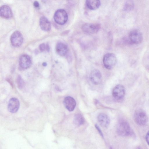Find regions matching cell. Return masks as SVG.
Segmentation results:
<instances>
[{
    "mask_svg": "<svg viewBox=\"0 0 149 149\" xmlns=\"http://www.w3.org/2000/svg\"><path fill=\"white\" fill-rule=\"evenodd\" d=\"M138 149H141L140 148H139Z\"/></svg>",
    "mask_w": 149,
    "mask_h": 149,
    "instance_id": "27",
    "label": "cell"
},
{
    "mask_svg": "<svg viewBox=\"0 0 149 149\" xmlns=\"http://www.w3.org/2000/svg\"><path fill=\"white\" fill-rule=\"evenodd\" d=\"M39 48L41 52L45 51L48 52L50 49L49 46L47 43H43L41 44L39 46Z\"/></svg>",
    "mask_w": 149,
    "mask_h": 149,
    "instance_id": "21",
    "label": "cell"
},
{
    "mask_svg": "<svg viewBox=\"0 0 149 149\" xmlns=\"http://www.w3.org/2000/svg\"><path fill=\"white\" fill-rule=\"evenodd\" d=\"M19 63V66L21 69H26L29 68L31 65V60L29 56L24 54L20 57Z\"/></svg>",
    "mask_w": 149,
    "mask_h": 149,
    "instance_id": "9",
    "label": "cell"
},
{
    "mask_svg": "<svg viewBox=\"0 0 149 149\" xmlns=\"http://www.w3.org/2000/svg\"><path fill=\"white\" fill-rule=\"evenodd\" d=\"M117 61L116 55L112 53L106 54L103 59V62L104 67L109 70L112 69L115 65Z\"/></svg>",
    "mask_w": 149,
    "mask_h": 149,
    "instance_id": "3",
    "label": "cell"
},
{
    "mask_svg": "<svg viewBox=\"0 0 149 149\" xmlns=\"http://www.w3.org/2000/svg\"><path fill=\"white\" fill-rule=\"evenodd\" d=\"M149 134L148 132L147 133L146 136V139L148 145L149 144Z\"/></svg>",
    "mask_w": 149,
    "mask_h": 149,
    "instance_id": "23",
    "label": "cell"
},
{
    "mask_svg": "<svg viewBox=\"0 0 149 149\" xmlns=\"http://www.w3.org/2000/svg\"><path fill=\"white\" fill-rule=\"evenodd\" d=\"M134 7V3L133 1L130 0L127 1L124 4L123 9L125 11H130L133 9Z\"/></svg>",
    "mask_w": 149,
    "mask_h": 149,
    "instance_id": "19",
    "label": "cell"
},
{
    "mask_svg": "<svg viewBox=\"0 0 149 149\" xmlns=\"http://www.w3.org/2000/svg\"><path fill=\"white\" fill-rule=\"evenodd\" d=\"M56 51L57 53L61 56L66 55L68 51V47L66 45L63 43L58 42L56 47Z\"/></svg>",
    "mask_w": 149,
    "mask_h": 149,
    "instance_id": "16",
    "label": "cell"
},
{
    "mask_svg": "<svg viewBox=\"0 0 149 149\" xmlns=\"http://www.w3.org/2000/svg\"><path fill=\"white\" fill-rule=\"evenodd\" d=\"M84 119L81 114L78 113L75 114L73 119L74 123L78 126L83 124L84 123Z\"/></svg>",
    "mask_w": 149,
    "mask_h": 149,
    "instance_id": "18",
    "label": "cell"
},
{
    "mask_svg": "<svg viewBox=\"0 0 149 149\" xmlns=\"http://www.w3.org/2000/svg\"><path fill=\"white\" fill-rule=\"evenodd\" d=\"M129 37L132 43L136 44L141 42L143 39L141 33L137 29L132 31L130 33Z\"/></svg>",
    "mask_w": 149,
    "mask_h": 149,
    "instance_id": "8",
    "label": "cell"
},
{
    "mask_svg": "<svg viewBox=\"0 0 149 149\" xmlns=\"http://www.w3.org/2000/svg\"><path fill=\"white\" fill-rule=\"evenodd\" d=\"M16 83L18 87L20 89H22L24 86V81L21 77L18 75L16 79Z\"/></svg>",
    "mask_w": 149,
    "mask_h": 149,
    "instance_id": "20",
    "label": "cell"
},
{
    "mask_svg": "<svg viewBox=\"0 0 149 149\" xmlns=\"http://www.w3.org/2000/svg\"><path fill=\"white\" fill-rule=\"evenodd\" d=\"M20 105L19 100L16 98H12L9 100L8 104V109L11 113L16 112L18 110Z\"/></svg>",
    "mask_w": 149,
    "mask_h": 149,
    "instance_id": "11",
    "label": "cell"
},
{
    "mask_svg": "<svg viewBox=\"0 0 149 149\" xmlns=\"http://www.w3.org/2000/svg\"><path fill=\"white\" fill-rule=\"evenodd\" d=\"M97 120L100 125L104 128L107 127L110 124V118L105 113H101L99 114L97 116Z\"/></svg>",
    "mask_w": 149,
    "mask_h": 149,
    "instance_id": "13",
    "label": "cell"
},
{
    "mask_svg": "<svg viewBox=\"0 0 149 149\" xmlns=\"http://www.w3.org/2000/svg\"><path fill=\"white\" fill-rule=\"evenodd\" d=\"M125 94V89L123 86L121 84L116 85L113 88L112 92V96L116 100L121 101L124 98Z\"/></svg>",
    "mask_w": 149,
    "mask_h": 149,
    "instance_id": "5",
    "label": "cell"
},
{
    "mask_svg": "<svg viewBox=\"0 0 149 149\" xmlns=\"http://www.w3.org/2000/svg\"><path fill=\"white\" fill-rule=\"evenodd\" d=\"M40 25L41 29L45 31H49L51 28L50 23L45 17H41L39 20Z\"/></svg>",
    "mask_w": 149,
    "mask_h": 149,
    "instance_id": "15",
    "label": "cell"
},
{
    "mask_svg": "<svg viewBox=\"0 0 149 149\" xmlns=\"http://www.w3.org/2000/svg\"><path fill=\"white\" fill-rule=\"evenodd\" d=\"M109 149H113L111 147H110V148H109Z\"/></svg>",
    "mask_w": 149,
    "mask_h": 149,
    "instance_id": "26",
    "label": "cell"
},
{
    "mask_svg": "<svg viewBox=\"0 0 149 149\" xmlns=\"http://www.w3.org/2000/svg\"><path fill=\"white\" fill-rule=\"evenodd\" d=\"M23 40V36L19 31H15L11 35L10 42L13 46L15 47H20L22 44Z\"/></svg>",
    "mask_w": 149,
    "mask_h": 149,
    "instance_id": "6",
    "label": "cell"
},
{
    "mask_svg": "<svg viewBox=\"0 0 149 149\" xmlns=\"http://www.w3.org/2000/svg\"><path fill=\"white\" fill-rule=\"evenodd\" d=\"M95 127L96 129L97 130V131H98L100 136L102 138H104V136L103 133L99 126L97 124H96L95 125Z\"/></svg>",
    "mask_w": 149,
    "mask_h": 149,
    "instance_id": "22",
    "label": "cell"
},
{
    "mask_svg": "<svg viewBox=\"0 0 149 149\" xmlns=\"http://www.w3.org/2000/svg\"><path fill=\"white\" fill-rule=\"evenodd\" d=\"M33 5L36 8H38L39 6V3L37 1H35L33 3Z\"/></svg>",
    "mask_w": 149,
    "mask_h": 149,
    "instance_id": "24",
    "label": "cell"
},
{
    "mask_svg": "<svg viewBox=\"0 0 149 149\" xmlns=\"http://www.w3.org/2000/svg\"><path fill=\"white\" fill-rule=\"evenodd\" d=\"M90 79L91 82L94 84H100L102 80V76L100 72L98 70L95 69L91 72Z\"/></svg>",
    "mask_w": 149,
    "mask_h": 149,
    "instance_id": "10",
    "label": "cell"
},
{
    "mask_svg": "<svg viewBox=\"0 0 149 149\" xmlns=\"http://www.w3.org/2000/svg\"><path fill=\"white\" fill-rule=\"evenodd\" d=\"M46 65H47V64H46V63H43V66H46Z\"/></svg>",
    "mask_w": 149,
    "mask_h": 149,
    "instance_id": "25",
    "label": "cell"
},
{
    "mask_svg": "<svg viewBox=\"0 0 149 149\" xmlns=\"http://www.w3.org/2000/svg\"><path fill=\"white\" fill-rule=\"evenodd\" d=\"M13 16L12 11L8 6L4 5L0 7V16L6 19H9Z\"/></svg>",
    "mask_w": 149,
    "mask_h": 149,
    "instance_id": "14",
    "label": "cell"
},
{
    "mask_svg": "<svg viewBox=\"0 0 149 149\" xmlns=\"http://www.w3.org/2000/svg\"><path fill=\"white\" fill-rule=\"evenodd\" d=\"M63 104L65 108L69 111H73L76 105V102L72 97L67 96L65 97L63 101Z\"/></svg>",
    "mask_w": 149,
    "mask_h": 149,
    "instance_id": "12",
    "label": "cell"
},
{
    "mask_svg": "<svg viewBox=\"0 0 149 149\" xmlns=\"http://www.w3.org/2000/svg\"><path fill=\"white\" fill-rule=\"evenodd\" d=\"M134 118L136 123L139 125H145L148 121V117L146 113L141 109H137L134 113Z\"/></svg>",
    "mask_w": 149,
    "mask_h": 149,
    "instance_id": "2",
    "label": "cell"
},
{
    "mask_svg": "<svg viewBox=\"0 0 149 149\" xmlns=\"http://www.w3.org/2000/svg\"><path fill=\"white\" fill-rule=\"evenodd\" d=\"M117 132L119 135L126 136L131 134V130L128 123L126 121L122 120H120L118 124Z\"/></svg>",
    "mask_w": 149,
    "mask_h": 149,
    "instance_id": "1",
    "label": "cell"
},
{
    "mask_svg": "<svg viewBox=\"0 0 149 149\" xmlns=\"http://www.w3.org/2000/svg\"><path fill=\"white\" fill-rule=\"evenodd\" d=\"M54 19L55 22L60 25H63L67 22L68 16L66 11L63 9L57 10L55 13Z\"/></svg>",
    "mask_w": 149,
    "mask_h": 149,
    "instance_id": "4",
    "label": "cell"
},
{
    "mask_svg": "<svg viewBox=\"0 0 149 149\" xmlns=\"http://www.w3.org/2000/svg\"><path fill=\"white\" fill-rule=\"evenodd\" d=\"M87 7L91 10H95L98 8L100 5V1L99 0H88L86 1Z\"/></svg>",
    "mask_w": 149,
    "mask_h": 149,
    "instance_id": "17",
    "label": "cell"
},
{
    "mask_svg": "<svg viewBox=\"0 0 149 149\" xmlns=\"http://www.w3.org/2000/svg\"><path fill=\"white\" fill-rule=\"evenodd\" d=\"M100 28L99 24L87 23L84 25L82 27L83 32L87 35H91L97 33Z\"/></svg>",
    "mask_w": 149,
    "mask_h": 149,
    "instance_id": "7",
    "label": "cell"
}]
</instances>
